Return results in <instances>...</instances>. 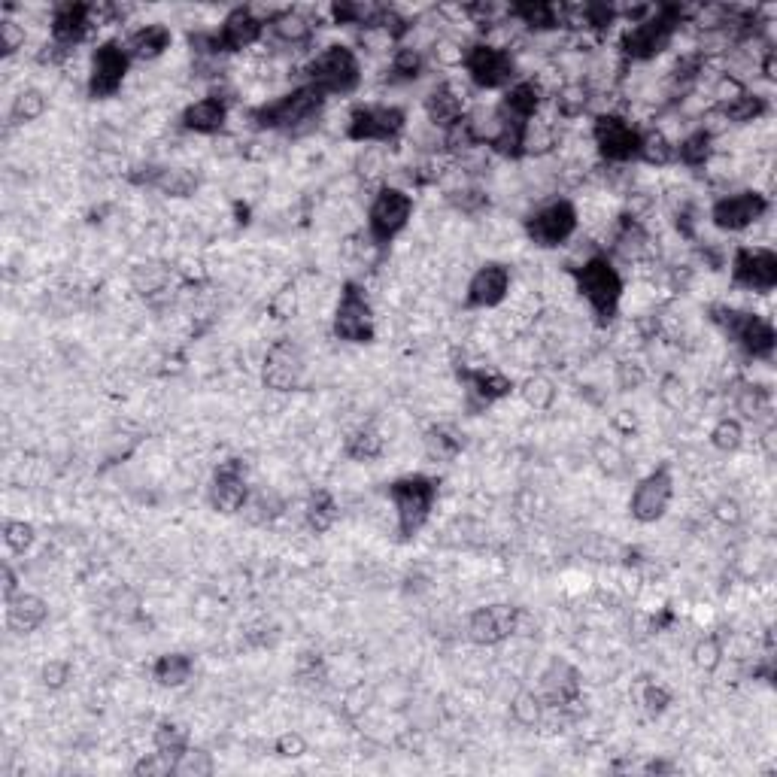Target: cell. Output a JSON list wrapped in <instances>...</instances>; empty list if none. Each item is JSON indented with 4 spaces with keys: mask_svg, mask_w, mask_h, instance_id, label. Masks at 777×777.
Here are the masks:
<instances>
[{
    "mask_svg": "<svg viewBox=\"0 0 777 777\" xmlns=\"http://www.w3.org/2000/svg\"><path fill=\"white\" fill-rule=\"evenodd\" d=\"M711 319L723 328V334L729 340H735L738 347L750 356V359H759V362H768L774 356V347H777V334H774V325L759 316V313H750V310H735V307H726V304H717L711 310Z\"/></svg>",
    "mask_w": 777,
    "mask_h": 777,
    "instance_id": "5b68a950",
    "label": "cell"
},
{
    "mask_svg": "<svg viewBox=\"0 0 777 777\" xmlns=\"http://www.w3.org/2000/svg\"><path fill=\"white\" fill-rule=\"evenodd\" d=\"M668 702H671L668 689H662V686H656V683H650V686L644 689V708H647L650 714H662V711L668 708Z\"/></svg>",
    "mask_w": 777,
    "mask_h": 777,
    "instance_id": "03108f58",
    "label": "cell"
},
{
    "mask_svg": "<svg viewBox=\"0 0 777 777\" xmlns=\"http://www.w3.org/2000/svg\"><path fill=\"white\" fill-rule=\"evenodd\" d=\"M16 595V577H13V568L4 565V598L10 601Z\"/></svg>",
    "mask_w": 777,
    "mask_h": 777,
    "instance_id": "003e7915",
    "label": "cell"
},
{
    "mask_svg": "<svg viewBox=\"0 0 777 777\" xmlns=\"http://www.w3.org/2000/svg\"><path fill=\"white\" fill-rule=\"evenodd\" d=\"M659 401L671 410H680L683 401H686V386L677 374H665L662 383H659Z\"/></svg>",
    "mask_w": 777,
    "mask_h": 777,
    "instance_id": "11a10c76",
    "label": "cell"
},
{
    "mask_svg": "<svg viewBox=\"0 0 777 777\" xmlns=\"http://www.w3.org/2000/svg\"><path fill=\"white\" fill-rule=\"evenodd\" d=\"M644 380H647L644 365H638V362H632V359H626V362L617 365V383H620V389H638Z\"/></svg>",
    "mask_w": 777,
    "mask_h": 777,
    "instance_id": "91938a15",
    "label": "cell"
},
{
    "mask_svg": "<svg viewBox=\"0 0 777 777\" xmlns=\"http://www.w3.org/2000/svg\"><path fill=\"white\" fill-rule=\"evenodd\" d=\"M334 334L347 343H371L374 340V307L362 286L347 283L340 292L337 310H334Z\"/></svg>",
    "mask_w": 777,
    "mask_h": 777,
    "instance_id": "4fadbf2b",
    "label": "cell"
},
{
    "mask_svg": "<svg viewBox=\"0 0 777 777\" xmlns=\"http://www.w3.org/2000/svg\"><path fill=\"white\" fill-rule=\"evenodd\" d=\"M356 170L365 180H380L386 174V146H365L356 161Z\"/></svg>",
    "mask_w": 777,
    "mask_h": 777,
    "instance_id": "816d5d0a",
    "label": "cell"
},
{
    "mask_svg": "<svg viewBox=\"0 0 777 777\" xmlns=\"http://www.w3.org/2000/svg\"><path fill=\"white\" fill-rule=\"evenodd\" d=\"M523 401H526L532 410H550L553 401H556V383H553L550 377H541V374L529 377V380L523 383Z\"/></svg>",
    "mask_w": 777,
    "mask_h": 777,
    "instance_id": "7dc6e473",
    "label": "cell"
},
{
    "mask_svg": "<svg viewBox=\"0 0 777 777\" xmlns=\"http://www.w3.org/2000/svg\"><path fill=\"white\" fill-rule=\"evenodd\" d=\"M213 771V762L204 750H186V756L180 759L177 765V774H210Z\"/></svg>",
    "mask_w": 777,
    "mask_h": 777,
    "instance_id": "680465c9",
    "label": "cell"
},
{
    "mask_svg": "<svg viewBox=\"0 0 777 777\" xmlns=\"http://www.w3.org/2000/svg\"><path fill=\"white\" fill-rule=\"evenodd\" d=\"M638 161L650 167H668L674 161V140L662 128H647L641 131V146H638Z\"/></svg>",
    "mask_w": 777,
    "mask_h": 777,
    "instance_id": "8d00e7d4",
    "label": "cell"
},
{
    "mask_svg": "<svg viewBox=\"0 0 777 777\" xmlns=\"http://www.w3.org/2000/svg\"><path fill=\"white\" fill-rule=\"evenodd\" d=\"M674 498V477L668 471V465L650 471L647 477L638 480L635 492H632V501H629V510L638 523H656L665 516L668 504Z\"/></svg>",
    "mask_w": 777,
    "mask_h": 777,
    "instance_id": "e0dca14e",
    "label": "cell"
},
{
    "mask_svg": "<svg viewBox=\"0 0 777 777\" xmlns=\"http://www.w3.org/2000/svg\"><path fill=\"white\" fill-rule=\"evenodd\" d=\"M544 98H547V92L541 89L535 79H516L513 85H507V89H504V98L495 104V110H498L501 122L526 128L532 119L541 116Z\"/></svg>",
    "mask_w": 777,
    "mask_h": 777,
    "instance_id": "ffe728a7",
    "label": "cell"
},
{
    "mask_svg": "<svg viewBox=\"0 0 777 777\" xmlns=\"http://www.w3.org/2000/svg\"><path fill=\"white\" fill-rule=\"evenodd\" d=\"M40 677H43V683H46L49 689H61V686L70 680V662H64V659H49V662L43 665Z\"/></svg>",
    "mask_w": 777,
    "mask_h": 777,
    "instance_id": "94428289",
    "label": "cell"
},
{
    "mask_svg": "<svg viewBox=\"0 0 777 777\" xmlns=\"http://www.w3.org/2000/svg\"><path fill=\"white\" fill-rule=\"evenodd\" d=\"M337 523V501L331 498V492L319 489L310 495L307 501V526L313 532H328Z\"/></svg>",
    "mask_w": 777,
    "mask_h": 777,
    "instance_id": "60d3db41",
    "label": "cell"
},
{
    "mask_svg": "<svg viewBox=\"0 0 777 777\" xmlns=\"http://www.w3.org/2000/svg\"><path fill=\"white\" fill-rule=\"evenodd\" d=\"M462 70L474 89L495 92V89H507V85L516 82L520 64H516V55L510 49H498L486 40H477V43H468Z\"/></svg>",
    "mask_w": 777,
    "mask_h": 777,
    "instance_id": "52a82bcc",
    "label": "cell"
},
{
    "mask_svg": "<svg viewBox=\"0 0 777 777\" xmlns=\"http://www.w3.org/2000/svg\"><path fill=\"white\" fill-rule=\"evenodd\" d=\"M46 95L40 89H22L16 98H13V107H10V119L16 125H28V122H37L43 113H46Z\"/></svg>",
    "mask_w": 777,
    "mask_h": 777,
    "instance_id": "b9f144b4",
    "label": "cell"
},
{
    "mask_svg": "<svg viewBox=\"0 0 777 777\" xmlns=\"http://www.w3.org/2000/svg\"><path fill=\"white\" fill-rule=\"evenodd\" d=\"M407 128V113L395 104H359L347 116V137L365 146H392Z\"/></svg>",
    "mask_w": 777,
    "mask_h": 777,
    "instance_id": "ba28073f",
    "label": "cell"
},
{
    "mask_svg": "<svg viewBox=\"0 0 777 777\" xmlns=\"http://www.w3.org/2000/svg\"><path fill=\"white\" fill-rule=\"evenodd\" d=\"M735 407L747 419H759L762 413H768V389H762L756 383H741L735 392Z\"/></svg>",
    "mask_w": 777,
    "mask_h": 777,
    "instance_id": "f6af8a7d",
    "label": "cell"
},
{
    "mask_svg": "<svg viewBox=\"0 0 777 777\" xmlns=\"http://www.w3.org/2000/svg\"><path fill=\"white\" fill-rule=\"evenodd\" d=\"M577 696H580V671L562 659L550 662L538 686V699L544 702V708H568L577 702Z\"/></svg>",
    "mask_w": 777,
    "mask_h": 777,
    "instance_id": "cb8c5ba5",
    "label": "cell"
},
{
    "mask_svg": "<svg viewBox=\"0 0 777 777\" xmlns=\"http://www.w3.org/2000/svg\"><path fill=\"white\" fill-rule=\"evenodd\" d=\"M422 107H425V119L444 131L468 113V89L459 82H453V79H444L425 95Z\"/></svg>",
    "mask_w": 777,
    "mask_h": 777,
    "instance_id": "7402d4cb",
    "label": "cell"
},
{
    "mask_svg": "<svg viewBox=\"0 0 777 777\" xmlns=\"http://www.w3.org/2000/svg\"><path fill=\"white\" fill-rule=\"evenodd\" d=\"M389 82L392 85H407V82H416L422 73H425V55L422 49L416 46H398L389 58Z\"/></svg>",
    "mask_w": 777,
    "mask_h": 777,
    "instance_id": "836d02e7",
    "label": "cell"
},
{
    "mask_svg": "<svg viewBox=\"0 0 777 777\" xmlns=\"http://www.w3.org/2000/svg\"><path fill=\"white\" fill-rule=\"evenodd\" d=\"M510 714H513V720L520 723V726H538L541 717H544V702L538 699L535 689H523V693L513 696Z\"/></svg>",
    "mask_w": 777,
    "mask_h": 777,
    "instance_id": "ee69618b",
    "label": "cell"
},
{
    "mask_svg": "<svg viewBox=\"0 0 777 777\" xmlns=\"http://www.w3.org/2000/svg\"><path fill=\"white\" fill-rule=\"evenodd\" d=\"M559 146V128L556 122H547V119H532L526 125V137H523V152L532 155V158H544L550 155L553 149Z\"/></svg>",
    "mask_w": 777,
    "mask_h": 777,
    "instance_id": "f35d334b",
    "label": "cell"
},
{
    "mask_svg": "<svg viewBox=\"0 0 777 777\" xmlns=\"http://www.w3.org/2000/svg\"><path fill=\"white\" fill-rule=\"evenodd\" d=\"M592 146L598 152V158L604 164H617L626 167L629 161H638V146H641V128L632 125L626 116L608 110V113H595L592 122Z\"/></svg>",
    "mask_w": 777,
    "mask_h": 777,
    "instance_id": "9c48e42d",
    "label": "cell"
},
{
    "mask_svg": "<svg viewBox=\"0 0 777 777\" xmlns=\"http://www.w3.org/2000/svg\"><path fill=\"white\" fill-rule=\"evenodd\" d=\"M298 310V292L295 289H283L271 298V313L274 319H292Z\"/></svg>",
    "mask_w": 777,
    "mask_h": 777,
    "instance_id": "6125c7cd",
    "label": "cell"
},
{
    "mask_svg": "<svg viewBox=\"0 0 777 777\" xmlns=\"http://www.w3.org/2000/svg\"><path fill=\"white\" fill-rule=\"evenodd\" d=\"M747 95V82L741 79V76H735V73H720L717 79H714V85H711V98H714V107H729V104H735L738 98H744Z\"/></svg>",
    "mask_w": 777,
    "mask_h": 777,
    "instance_id": "bcb514c9",
    "label": "cell"
},
{
    "mask_svg": "<svg viewBox=\"0 0 777 777\" xmlns=\"http://www.w3.org/2000/svg\"><path fill=\"white\" fill-rule=\"evenodd\" d=\"M765 110H768L765 98H762V95H756V92H750V89H747V95H744V98H738L735 104L723 107V113H726L729 125H750V122H759V119L765 116Z\"/></svg>",
    "mask_w": 777,
    "mask_h": 777,
    "instance_id": "7bdbcfd3",
    "label": "cell"
},
{
    "mask_svg": "<svg viewBox=\"0 0 777 777\" xmlns=\"http://www.w3.org/2000/svg\"><path fill=\"white\" fill-rule=\"evenodd\" d=\"M304 73H307V82L316 85L325 98H347V95L359 92V85L365 79L359 52L353 46H340V43L325 46L304 67Z\"/></svg>",
    "mask_w": 777,
    "mask_h": 777,
    "instance_id": "3957f363",
    "label": "cell"
},
{
    "mask_svg": "<svg viewBox=\"0 0 777 777\" xmlns=\"http://www.w3.org/2000/svg\"><path fill=\"white\" fill-rule=\"evenodd\" d=\"M4 541L13 553H25L34 544V526L25 520H7L4 523Z\"/></svg>",
    "mask_w": 777,
    "mask_h": 777,
    "instance_id": "f5cc1de1",
    "label": "cell"
},
{
    "mask_svg": "<svg viewBox=\"0 0 777 777\" xmlns=\"http://www.w3.org/2000/svg\"><path fill=\"white\" fill-rule=\"evenodd\" d=\"M274 750H277V756L295 759V756L307 753V741H304V738H301L298 732H286V735H280V738H277Z\"/></svg>",
    "mask_w": 777,
    "mask_h": 777,
    "instance_id": "be15d7a7",
    "label": "cell"
},
{
    "mask_svg": "<svg viewBox=\"0 0 777 777\" xmlns=\"http://www.w3.org/2000/svg\"><path fill=\"white\" fill-rule=\"evenodd\" d=\"M28 34L16 19H0V52L4 55H16L25 46Z\"/></svg>",
    "mask_w": 777,
    "mask_h": 777,
    "instance_id": "db71d44e",
    "label": "cell"
},
{
    "mask_svg": "<svg viewBox=\"0 0 777 777\" xmlns=\"http://www.w3.org/2000/svg\"><path fill=\"white\" fill-rule=\"evenodd\" d=\"M249 501V483H246V465L240 459L219 462L210 480V504L219 513H237Z\"/></svg>",
    "mask_w": 777,
    "mask_h": 777,
    "instance_id": "d6986e66",
    "label": "cell"
},
{
    "mask_svg": "<svg viewBox=\"0 0 777 777\" xmlns=\"http://www.w3.org/2000/svg\"><path fill=\"white\" fill-rule=\"evenodd\" d=\"M465 52H468V46L456 37H438L431 43V58H435L441 67H462Z\"/></svg>",
    "mask_w": 777,
    "mask_h": 777,
    "instance_id": "681fc988",
    "label": "cell"
},
{
    "mask_svg": "<svg viewBox=\"0 0 777 777\" xmlns=\"http://www.w3.org/2000/svg\"><path fill=\"white\" fill-rule=\"evenodd\" d=\"M571 274H574V289L589 304L595 322L611 325L617 319V310H620V301H623V292H626L623 274H620L614 258L592 252L586 262L571 268Z\"/></svg>",
    "mask_w": 777,
    "mask_h": 777,
    "instance_id": "6da1fadb",
    "label": "cell"
},
{
    "mask_svg": "<svg viewBox=\"0 0 777 777\" xmlns=\"http://www.w3.org/2000/svg\"><path fill=\"white\" fill-rule=\"evenodd\" d=\"M128 70H131V58L125 52V43H116V40L101 43L89 64V95L95 101L116 98Z\"/></svg>",
    "mask_w": 777,
    "mask_h": 777,
    "instance_id": "9a60e30c",
    "label": "cell"
},
{
    "mask_svg": "<svg viewBox=\"0 0 777 777\" xmlns=\"http://www.w3.org/2000/svg\"><path fill=\"white\" fill-rule=\"evenodd\" d=\"M268 31L274 34V40H280L286 46H307L313 40L316 25L301 10H283L268 19Z\"/></svg>",
    "mask_w": 777,
    "mask_h": 777,
    "instance_id": "4dcf8cb0",
    "label": "cell"
},
{
    "mask_svg": "<svg viewBox=\"0 0 777 777\" xmlns=\"http://www.w3.org/2000/svg\"><path fill=\"white\" fill-rule=\"evenodd\" d=\"M389 498L395 504L398 532L404 538H413L431 516V507H435L438 498V483L425 474H407L389 483Z\"/></svg>",
    "mask_w": 777,
    "mask_h": 777,
    "instance_id": "8992f818",
    "label": "cell"
},
{
    "mask_svg": "<svg viewBox=\"0 0 777 777\" xmlns=\"http://www.w3.org/2000/svg\"><path fill=\"white\" fill-rule=\"evenodd\" d=\"M192 671H195V662L192 656L186 653H164L158 656V662L152 665V677L158 686H167V689H177V686H186L192 680Z\"/></svg>",
    "mask_w": 777,
    "mask_h": 777,
    "instance_id": "d6a6232c",
    "label": "cell"
},
{
    "mask_svg": "<svg viewBox=\"0 0 777 777\" xmlns=\"http://www.w3.org/2000/svg\"><path fill=\"white\" fill-rule=\"evenodd\" d=\"M686 13L683 7H656L650 19H644L641 25H632L623 40H620V55L623 61H653L659 58L677 37L680 25H683Z\"/></svg>",
    "mask_w": 777,
    "mask_h": 777,
    "instance_id": "277c9868",
    "label": "cell"
},
{
    "mask_svg": "<svg viewBox=\"0 0 777 777\" xmlns=\"http://www.w3.org/2000/svg\"><path fill=\"white\" fill-rule=\"evenodd\" d=\"M714 516H717V520L723 523V526H738L741 523V504L735 501V498H720L717 504H714Z\"/></svg>",
    "mask_w": 777,
    "mask_h": 777,
    "instance_id": "e7e4bbea",
    "label": "cell"
},
{
    "mask_svg": "<svg viewBox=\"0 0 777 777\" xmlns=\"http://www.w3.org/2000/svg\"><path fill=\"white\" fill-rule=\"evenodd\" d=\"M580 225V213L568 198H553L541 207H535L526 219V237L541 249L565 246Z\"/></svg>",
    "mask_w": 777,
    "mask_h": 777,
    "instance_id": "8fae6325",
    "label": "cell"
},
{
    "mask_svg": "<svg viewBox=\"0 0 777 777\" xmlns=\"http://www.w3.org/2000/svg\"><path fill=\"white\" fill-rule=\"evenodd\" d=\"M152 744H155L158 753H164L167 759H174L180 765V759L189 750V732L177 723H161L152 735Z\"/></svg>",
    "mask_w": 777,
    "mask_h": 777,
    "instance_id": "ab89813d",
    "label": "cell"
},
{
    "mask_svg": "<svg viewBox=\"0 0 777 777\" xmlns=\"http://www.w3.org/2000/svg\"><path fill=\"white\" fill-rule=\"evenodd\" d=\"M304 377V356L292 340H277L265 356L262 380L274 392H292L298 389Z\"/></svg>",
    "mask_w": 777,
    "mask_h": 777,
    "instance_id": "44dd1931",
    "label": "cell"
},
{
    "mask_svg": "<svg viewBox=\"0 0 777 777\" xmlns=\"http://www.w3.org/2000/svg\"><path fill=\"white\" fill-rule=\"evenodd\" d=\"M265 31H268V22L258 16L255 10H249V7H234V10L225 16L222 28H219V40H222L225 55H228V52H240V49L255 46L258 40L265 37Z\"/></svg>",
    "mask_w": 777,
    "mask_h": 777,
    "instance_id": "d4e9b609",
    "label": "cell"
},
{
    "mask_svg": "<svg viewBox=\"0 0 777 777\" xmlns=\"http://www.w3.org/2000/svg\"><path fill=\"white\" fill-rule=\"evenodd\" d=\"M720 659H723V647H720L717 638H702V641L696 644V650H693V662H696L702 671H714V668L720 665Z\"/></svg>",
    "mask_w": 777,
    "mask_h": 777,
    "instance_id": "9f6ffc18",
    "label": "cell"
},
{
    "mask_svg": "<svg viewBox=\"0 0 777 777\" xmlns=\"http://www.w3.org/2000/svg\"><path fill=\"white\" fill-rule=\"evenodd\" d=\"M732 283L744 292L765 295L777 286V255L768 246H738L732 255Z\"/></svg>",
    "mask_w": 777,
    "mask_h": 777,
    "instance_id": "5bb4252c",
    "label": "cell"
},
{
    "mask_svg": "<svg viewBox=\"0 0 777 777\" xmlns=\"http://www.w3.org/2000/svg\"><path fill=\"white\" fill-rule=\"evenodd\" d=\"M170 277H174V271H170L164 262H143L131 271V286L137 295L143 298H155L161 292H167L170 286Z\"/></svg>",
    "mask_w": 777,
    "mask_h": 777,
    "instance_id": "d590c367",
    "label": "cell"
},
{
    "mask_svg": "<svg viewBox=\"0 0 777 777\" xmlns=\"http://www.w3.org/2000/svg\"><path fill=\"white\" fill-rule=\"evenodd\" d=\"M95 28V7L89 4H58L52 10V43L73 52Z\"/></svg>",
    "mask_w": 777,
    "mask_h": 777,
    "instance_id": "603a6c76",
    "label": "cell"
},
{
    "mask_svg": "<svg viewBox=\"0 0 777 777\" xmlns=\"http://www.w3.org/2000/svg\"><path fill=\"white\" fill-rule=\"evenodd\" d=\"M183 128L192 131V134H204V137H213L219 131H225L228 125V101L219 98V95H210V98H201L195 104H189L180 116Z\"/></svg>",
    "mask_w": 777,
    "mask_h": 777,
    "instance_id": "484cf974",
    "label": "cell"
},
{
    "mask_svg": "<svg viewBox=\"0 0 777 777\" xmlns=\"http://www.w3.org/2000/svg\"><path fill=\"white\" fill-rule=\"evenodd\" d=\"M152 186L167 198H192L198 192V174L189 167H158Z\"/></svg>",
    "mask_w": 777,
    "mask_h": 777,
    "instance_id": "e575fe53",
    "label": "cell"
},
{
    "mask_svg": "<svg viewBox=\"0 0 777 777\" xmlns=\"http://www.w3.org/2000/svg\"><path fill=\"white\" fill-rule=\"evenodd\" d=\"M550 98H553L556 116L571 122V119H580L583 113H589V107L595 101V92H592V85L586 79H565Z\"/></svg>",
    "mask_w": 777,
    "mask_h": 777,
    "instance_id": "f546056e",
    "label": "cell"
},
{
    "mask_svg": "<svg viewBox=\"0 0 777 777\" xmlns=\"http://www.w3.org/2000/svg\"><path fill=\"white\" fill-rule=\"evenodd\" d=\"M717 140L714 137H708L702 128H696V131H689L683 140H677L674 143V161H680L683 167H689V170H699V167H708L714 158H717V146H714Z\"/></svg>",
    "mask_w": 777,
    "mask_h": 777,
    "instance_id": "1f68e13d",
    "label": "cell"
},
{
    "mask_svg": "<svg viewBox=\"0 0 777 777\" xmlns=\"http://www.w3.org/2000/svg\"><path fill=\"white\" fill-rule=\"evenodd\" d=\"M383 450H386V441L374 425H362L347 438V444H343V453L356 462H374L383 456Z\"/></svg>",
    "mask_w": 777,
    "mask_h": 777,
    "instance_id": "74e56055",
    "label": "cell"
},
{
    "mask_svg": "<svg viewBox=\"0 0 777 777\" xmlns=\"http://www.w3.org/2000/svg\"><path fill=\"white\" fill-rule=\"evenodd\" d=\"M510 286H513V274L507 265L501 262H486L474 271V277L468 280V289H465V304L474 307V310H489V307H498L507 295H510Z\"/></svg>",
    "mask_w": 777,
    "mask_h": 777,
    "instance_id": "ac0fdd59",
    "label": "cell"
},
{
    "mask_svg": "<svg viewBox=\"0 0 777 777\" xmlns=\"http://www.w3.org/2000/svg\"><path fill=\"white\" fill-rule=\"evenodd\" d=\"M765 213H768V198L762 192L741 189V192H732V195H723L714 201L711 222L720 231L738 234V231H747L750 225H756L759 219H765Z\"/></svg>",
    "mask_w": 777,
    "mask_h": 777,
    "instance_id": "2e32d148",
    "label": "cell"
},
{
    "mask_svg": "<svg viewBox=\"0 0 777 777\" xmlns=\"http://www.w3.org/2000/svg\"><path fill=\"white\" fill-rule=\"evenodd\" d=\"M459 447L462 444L456 438H450L444 428L431 431V435H428V450H431V456H438V459H453L459 453Z\"/></svg>",
    "mask_w": 777,
    "mask_h": 777,
    "instance_id": "6f0895ef",
    "label": "cell"
},
{
    "mask_svg": "<svg viewBox=\"0 0 777 777\" xmlns=\"http://www.w3.org/2000/svg\"><path fill=\"white\" fill-rule=\"evenodd\" d=\"M170 43H174L170 28L161 25V22H152V25H140L137 31L128 34L125 52H128L131 61H155L170 49Z\"/></svg>",
    "mask_w": 777,
    "mask_h": 777,
    "instance_id": "4316f807",
    "label": "cell"
},
{
    "mask_svg": "<svg viewBox=\"0 0 777 777\" xmlns=\"http://www.w3.org/2000/svg\"><path fill=\"white\" fill-rule=\"evenodd\" d=\"M325 107V95L316 89V85L304 82L298 89H292L289 95L262 104L258 110L249 113L252 125L262 128V131H289L298 134L304 128H313L319 122V113Z\"/></svg>",
    "mask_w": 777,
    "mask_h": 777,
    "instance_id": "7a4b0ae2",
    "label": "cell"
},
{
    "mask_svg": "<svg viewBox=\"0 0 777 777\" xmlns=\"http://www.w3.org/2000/svg\"><path fill=\"white\" fill-rule=\"evenodd\" d=\"M462 380H465L471 407H489L513 392V380H507L498 371H468V374H462Z\"/></svg>",
    "mask_w": 777,
    "mask_h": 777,
    "instance_id": "f1b7e54d",
    "label": "cell"
},
{
    "mask_svg": "<svg viewBox=\"0 0 777 777\" xmlns=\"http://www.w3.org/2000/svg\"><path fill=\"white\" fill-rule=\"evenodd\" d=\"M529 623V614L516 604H489V608H477L468 617V638L477 647H495L516 632H523Z\"/></svg>",
    "mask_w": 777,
    "mask_h": 777,
    "instance_id": "7c38bea8",
    "label": "cell"
},
{
    "mask_svg": "<svg viewBox=\"0 0 777 777\" xmlns=\"http://www.w3.org/2000/svg\"><path fill=\"white\" fill-rule=\"evenodd\" d=\"M711 444L720 450V453H735L741 444H744V428L738 419H720L711 431Z\"/></svg>",
    "mask_w": 777,
    "mask_h": 777,
    "instance_id": "c3c4849f",
    "label": "cell"
},
{
    "mask_svg": "<svg viewBox=\"0 0 777 777\" xmlns=\"http://www.w3.org/2000/svg\"><path fill=\"white\" fill-rule=\"evenodd\" d=\"M450 201H453L456 210H462L468 216H477L489 204V195L480 186H459L456 192H450Z\"/></svg>",
    "mask_w": 777,
    "mask_h": 777,
    "instance_id": "f907efd6",
    "label": "cell"
},
{
    "mask_svg": "<svg viewBox=\"0 0 777 777\" xmlns=\"http://www.w3.org/2000/svg\"><path fill=\"white\" fill-rule=\"evenodd\" d=\"M413 219V195L401 186H383L368 207V237L374 246L392 243Z\"/></svg>",
    "mask_w": 777,
    "mask_h": 777,
    "instance_id": "30bf717a",
    "label": "cell"
},
{
    "mask_svg": "<svg viewBox=\"0 0 777 777\" xmlns=\"http://www.w3.org/2000/svg\"><path fill=\"white\" fill-rule=\"evenodd\" d=\"M49 617V608L46 601L40 595H31V592H19L7 601V623L13 632L19 635H28V632H37Z\"/></svg>",
    "mask_w": 777,
    "mask_h": 777,
    "instance_id": "83f0119b",
    "label": "cell"
}]
</instances>
